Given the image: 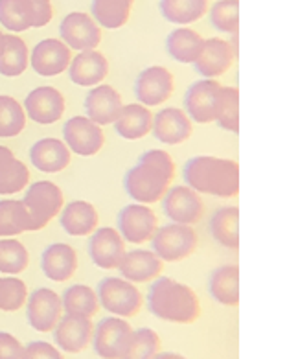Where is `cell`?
I'll return each instance as SVG.
<instances>
[{
	"instance_id": "cell-1",
	"label": "cell",
	"mask_w": 298,
	"mask_h": 359,
	"mask_svg": "<svg viewBox=\"0 0 298 359\" xmlns=\"http://www.w3.org/2000/svg\"><path fill=\"white\" fill-rule=\"evenodd\" d=\"M147 310L156 319L177 325H191L201 317V302L190 285L158 276L147 291Z\"/></svg>"
},
{
	"instance_id": "cell-2",
	"label": "cell",
	"mask_w": 298,
	"mask_h": 359,
	"mask_svg": "<svg viewBox=\"0 0 298 359\" xmlns=\"http://www.w3.org/2000/svg\"><path fill=\"white\" fill-rule=\"evenodd\" d=\"M182 177L186 187L197 194L215 197H234L240 192V166L234 161L199 155L184 164Z\"/></svg>"
},
{
	"instance_id": "cell-3",
	"label": "cell",
	"mask_w": 298,
	"mask_h": 359,
	"mask_svg": "<svg viewBox=\"0 0 298 359\" xmlns=\"http://www.w3.org/2000/svg\"><path fill=\"white\" fill-rule=\"evenodd\" d=\"M173 177L175 173L166 172L162 168L149 163H138L126 173L123 187L131 199L140 205H151L161 201L164 194L170 190V182L173 181Z\"/></svg>"
},
{
	"instance_id": "cell-4",
	"label": "cell",
	"mask_w": 298,
	"mask_h": 359,
	"mask_svg": "<svg viewBox=\"0 0 298 359\" xmlns=\"http://www.w3.org/2000/svg\"><path fill=\"white\" fill-rule=\"evenodd\" d=\"M100 306H103L109 313L129 319L135 317L138 311L142 310L144 297L137 285L131 282L118 278V276H107L98 284Z\"/></svg>"
},
{
	"instance_id": "cell-5",
	"label": "cell",
	"mask_w": 298,
	"mask_h": 359,
	"mask_svg": "<svg viewBox=\"0 0 298 359\" xmlns=\"http://www.w3.org/2000/svg\"><path fill=\"white\" fill-rule=\"evenodd\" d=\"M63 192L57 184L50 181H37L26 190L22 205L28 212L32 232L41 231L48 225L61 208H63Z\"/></svg>"
},
{
	"instance_id": "cell-6",
	"label": "cell",
	"mask_w": 298,
	"mask_h": 359,
	"mask_svg": "<svg viewBox=\"0 0 298 359\" xmlns=\"http://www.w3.org/2000/svg\"><path fill=\"white\" fill-rule=\"evenodd\" d=\"M151 245L162 262H181L197 249V234L190 225L170 223L156 229Z\"/></svg>"
},
{
	"instance_id": "cell-7",
	"label": "cell",
	"mask_w": 298,
	"mask_h": 359,
	"mask_svg": "<svg viewBox=\"0 0 298 359\" xmlns=\"http://www.w3.org/2000/svg\"><path fill=\"white\" fill-rule=\"evenodd\" d=\"M133 328L128 320L116 315L105 317L93 332L94 352L102 359H122L131 341Z\"/></svg>"
},
{
	"instance_id": "cell-8",
	"label": "cell",
	"mask_w": 298,
	"mask_h": 359,
	"mask_svg": "<svg viewBox=\"0 0 298 359\" xmlns=\"http://www.w3.org/2000/svg\"><path fill=\"white\" fill-rule=\"evenodd\" d=\"M223 87L215 79H199L191 85L184 96L186 114L191 122L212 123L217 118Z\"/></svg>"
},
{
	"instance_id": "cell-9",
	"label": "cell",
	"mask_w": 298,
	"mask_h": 359,
	"mask_svg": "<svg viewBox=\"0 0 298 359\" xmlns=\"http://www.w3.org/2000/svg\"><path fill=\"white\" fill-rule=\"evenodd\" d=\"M156 229H158L156 214L147 205L133 203L123 207L118 214V234L129 243L140 245V243L151 241Z\"/></svg>"
},
{
	"instance_id": "cell-10",
	"label": "cell",
	"mask_w": 298,
	"mask_h": 359,
	"mask_svg": "<svg viewBox=\"0 0 298 359\" xmlns=\"http://www.w3.org/2000/svg\"><path fill=\"white\" fill-rule=\"evenodd\" d=\"M162 201V210L171 223H179V225H196L203 217L205 205L196 190L190 187H173L170 188Z\"/></svg>"
},
{
	"instance_id": "cell-11",
	"label": "cell",
	"mask_w": 298,
	"mask_h": 359,
	"mask_svg": "<svg viewBox=\"0 0 298 359\" xmlns=\"http://www.w3.org/2000/svg\"><path fill=\"white\" fill-rule=\"evenodd\" d=\"M63 315L61 297L50 287H39L26 299V317L29 326L37 332L48 334Z\"/></svg>"
},
{
	"instance_id": "cell-12",
	"label": "cell",
	"mask_w": 298,
	"mask_h": 359,
	"mask_svg": "<svg viewBox=\"0 0 298 359\" xmlns=\"http://www.w3.org/2000/svg\"><path fill=\"white\" fill-rule=\"evenodd\" d=\"M63 142L70 153L81 157H93L103 148L105 137L100 126L88 120L87 116H74L63 126Z\"/></svg>"
},
{
	"instance_id": "cell-13",
	"label": "cell",
	"mask_w": 298,
	"mask_h": 359,
	"mask_svg": "<svg viewBox=\"0 0 298 359\" xmlns=\"http://www.w3.org/2000/svg\"><path fill=\"white\" fill-rule=\"evenodd\" d=\"M59 34H61L65 45L70 50H79V52L96 50L102 41V30L96 25V20L88 17L87 13H79V11L69 13L61 20Z\"/></svg>"
},
{
	"instance_id": "cell-14",
	"label": "cell",
	"mask_w": 298,
	"mask_h": 359,
	"mask_svg": "<svg viewBox=\"0 0 298 359\" xmlns=\"http://www.w3.org/2000/svg\"><path fill=\"white\" fill-rule=\"evenodd\" d=\"M54 332V343L61 352L67 354H79L87 348L90 341H93L94 325L93 320L87 317H79V315L65 313L55 325Z\"/></svg>"
},
{
	"instance_id": "cell-15",
	"label": "cell",
	"mask_w": 298,
	"mask_h": 359,
	"mask_svg": "<svg viewBox=\"0 0 298 359\" xmlns=\"http://www.w3.org/2000/svg\"><path fill=\"white\" fill-rule=\"evenodd\" d=\"M173 76L164 67H149L142 70L135 83V96L144 107H156L171 98L173 94Z\"/></svg>"
},
{
	"instance_id": "cell-16",
	"label": "cell",
	"mask_w": 298,
	"mask_h": 359,
	"mask_svg": "<svg viewBox=\"0 0 298 359\" xmlns=\"http://www.w3.org/2000/svg\"><path fill=\"white\" fill-rule=\"evenodd\" d=\"M65 107V96L54 87H37L25 100L26 116L41 126L59 122L63 118Z\"/></svg>"
},
{
	"instance_id": "cell-17",
	"label": "cell",
	"mask_w": 298,
	"mask_h": 359,
	"mask_svg": "<svg viewBox=\"0 0 298 359\" xmlns=\"http://www.w3.org/2000/svg\"><path fill=\"white\" fill-rule=\"evenodd\" d=\"M70 61H72L70 48L59 39L41 41L29 55L32 69L44 78L63 74L65 70L69 69Z\"/></svg>"
},
{
	"instance_id": "cell-18",
	"label": "cell",
	"mask_w": 298,
	"mask_h": 359,
	"mask_svg": "<svg viewBox=\"0 0 298 359\" xmlns=\"http://www.w3.org/2000/svg\"><path fill=\"white\" fill-rule=\"evenodd\" d=\"M88 255L90 260L102 269H116L122 256L126 255V243L116 229L102 226L90 234Z\"/></svg>"
},
{
	"instance_id": "cell-19",
	"label": "cell",
	"mask_w": 298,
	"mask_h": 359,
	"mask_svg": "<svg viewBox=\"0 0 298 359\" xmlns=\"http://www.w3.org/2000/svg\"><path fill=\"white\" fill-rule=\"evenodd\" d=\"M122 107V96L111 85H96L85 98L87 118L93 120L100 128L116 122Z\"/></svg>"
},
{
	"instance_id": "cell-20",
	"label": "cell",
	"mask_w": 298,
	"mask_h": 359,
	"mask_svg": "<svg viewBox=\"0 0 298 359\" xmlns=\"http://www.w3.org/2000/svg\"><path fill=\"white\" fill-rule=\"evenodd\" d=\"M151 133L162 144H177L186 142L191 135V120L188 114L179 107H164L153 116Z\"/></svg>"
},
{
	"instance_id": "cell-21",
	"label": "cell",
	"mask_w": 298,
	"mask_h": 359,
	"mask_svg": "<svg viewBox=\"0 0 298 359\" xmlns=\"http://www.w3.org/2000/svg\"><path fill=\"white\" fill-rule=\"evenodd\" d=\"M123 280L131 284H147L158 278L162 273V260L153 251L135 249L122 256L116 267Z\"/></svg>"
},
{
	"instance_id": "cell-22",
	"label": "cell",
	"mask_w": 298,
	"mask_h": 359,
	"mask_svg": "<svg viewBox=\"0 0 298 359\" xmlns=\"http://www.w3.org/2000/svg\"><path fill=\"white\" fill-rule=\"evenodd\" d=\"M232 61H234V48L230 46V43L219 39V37H212V39H205L203 52L199 54L194 67L203 78L214 79L225 74L232 67Z\"/></svg>"
},
{
	"instance_id": "cell-23",
	"label": "cell",
	"mask_w": 298,
	"mask_h": 359,
	"mask_svg": "<svg viewBox=\"0 0 298 359\" xmlns=\"http://www.w3.org/2000/svg\"><path fill=\"white\" fill-rule=\"evenodd\" d=\"M109 63L98 50L79 52L69 65V76L79 87H96L107 78Z\"/></svg>"
},
{
	"instance_id": "cell-24",
	"label": "cell",
	"mask_w": 298,
	"mask_h": 359,
	"mask_svg": "<svg viewBox=\"0 0 298 359\" xmlns=\"http://www.w3.org/2000/svg\"><path fill=\"white\" fill-rule=\"evenodd\" d=\"M41 269L50 280L67 282L78 269V255L69 243H52L41 256Z\"/></svg>"
},
{
	"instance_id": "cell-25",
	"label": "cell",
	"mask_w": 298,
	"mask_h": 359,
	"mask_svg": "<svg viewBox=\"0 0 298 359\" xmlns=\"http://www.w3.org/2000/svg\"><path fill=\"white\" fill-rule=\"evenodd\" d=\"M29 161L39 172H63L70 164V149L59 138H43V140H37L29 149Z\"/></svg>"
},
{
	"instance_id": "cell-26",
	"label": "cell",
	"mask_w": 298,
	"mask_h": 359,
	"mask_svg": "<svg viewBox=\"0 0 298 359\" xmlns=\"http://www.w3.org/2000/svg\"><path fill=\"white\" fill-rule=\"evenodd\" d=\"M59 223L70 236H90L98 229L100 216L88 201H72L59 212Z\"/></svg>"
},
{
	"instance_id": "cell-27",
	"label": "cell",
	"mask_w": 298,
	"mask_h": 359,
	"mask_svg": "<svg viewBox=\"0 0 298 359\" xmlns=\"http://www.w3.org/2000/svg\"><path fill=\"white\" fill-rule=\"evenodd\" d=\"M153 113L142 104L123 105L122 113L114 122V129L126 140H140L151 133Z\"/></svg>"
},
{
	"instance_id": "cell-28",
	"label": "cell",
	"mask_w": 298,
	"mask_h": 359,
	"mask_svg": "<svg viewBox=\"0 0 298 359\" xmlns=\"http://www.w3.org/2000/svg\"><path fill=\"white\" fill-rule=\"evenodd\" d=\"M29 182V172L13 151L0 146V196H13L22 192Z\"/></svg>"
},
{
	"instance_id": "cell-29",
	"label": "cell",
	"mask_w": 298,
	"mask_h": 359,
	"mask_svg": "<svg viewBox=\"0 0 298 359\" xmlns=\"http://www.w3.org/2000/svg\"><path fill=\"white\" fill-rule=\"evenodd\" d=\"M208 291L212 299L223 306H236L240 302V267H217L210 275Z\"/></svg>"
},
{
	"instance_id": "cell-30",
	"label": "cell",
	"mask_w": 298,
	"mask_h": 359,
	"mask_svg": "<svg viewBox=\"0 0 298 359\" xmlns=\"http://www.w3.org/2000/svg\"><path fill=\"white\" fill-rule=\"evenodd\" d=\"M210 234L226 249L240 247V208L221 207L210 217Z\"/></svg>"
},
{
	"instance_id": "cell-31",
	"label": "cell",
	"mask_w": 298,
	"mask_h": 359,
	"mask_svg": "<svg viewBox=\"0 0 298 359\" xmlns=\"http://www.w3.org/2000/svg\"><path fill=\"white\" fill-rule=\"evenodd\" d=\"M203 46H205V39L190 28H177L175 32L168 35L166 41L168 54L175 61L184 65L196 63L199 54L203 52Z\"/></svg>"
},
{
	"instance_id": "cell-32",
	"label": "cell",
	"mask_w": 298,
	"mask_h": 359,
	"mask_svg": "<svg viewBox=\"0 0 298 359\" xmlns=\"http://www.w3.org/2000/svg\"><path fill=\"white\" fill-rule=\"evenodd\" d=\"M61 304H63L65 313L79 315V317H87V319H93L100 310L96 291L85 284H74L67 287L61 297Z\"/></svg>"
},
{
	"instance_id": "cell-33",
	"label": "cell",
	"mask_w": 298,
	"mask_h": 359,
	"mask_svg": "<svg viewBox=\"0 0 298 359\" xmlns=\"http://www.w3.org/2000/svg\"><path fill=\"white\" fill-rule=\"evenodd\" d=\"M28 46L17 35H4V48L0 54V74L6 78L20 76L28 69Z\"/></svg>"
},
{
	"instance_id": "cell-34",
	"label": "cell",
	"mask_w": 298,
	"mask_h": 359,
	"mask_svg": "<svg viewBox=\"0 0 298 359\" xmlns=\"http://www.w3.org/2000/svg\"><path fill=\"white\" fill-rule=\"evenodd\" d=\"M22 232H32L28 212L19 199L0 201V238L19 236Z\"/></svg>"
},
{
	"instance_id": "cell-35",
	"label": "cell",
	"mask_w": 298,
	"mask_h": 359,
	"mask_svg": "<svg viewBox=\"0 0 298 359\" xmlns=\"http://www.w3.org/2000/svg\"><path fill=\"white\" fill-rule=\"evenodd\" d=\"M135 0H93V15L96 22L109 30L122 28L129 20Z\"/></svg>"
},
{
	"instance_id": "cell-36",
	"label": "cell",
	"mask_w": 298,
	"mask_h": 359,
	"mask_svg": "<svg viewBox=\"0 0 298 359\" xmlns=\"http://www.w3.org/2000/svg\"><path fill=\"white\" fill-rule=\"evenodd\" d=\"M208 0H161L162 17L173 25H190L205 15Z\"/></svg>"
},
{
	"instance_id": "cell-37",
	"label": "cell",
	"mask_w": 298,
	"mask_h": 359,
	"mask_svg": "<svg viewBox=\"0 0 298 359\" xmlns=\"http://www.w3.org/2000/svg\"><path fill=\"white\" fill-rule=\"evenodd\" d=\"M0 25L15 34L34 28V11L28 0H0Z\"/></svg>"
},
{
	"instance_id": "cell-38",
	"label": "cell",
	"mask_w": 298,
	"mask_h": 359,
	"mask_svg": "<svg viewBox=\"0 0 298 359\" xmlns=\"http://www.w3.org/2000/svg\"><path fill=\"white\" fill-rule=\"evenodd\" d=\"M26 128L25 107L11 96L0 94V138H11Z\"/></svg>"
},
{
	"instance_id": "cell-39",
	"label": "cell",
	"mask_w": 298,
	"mask_h": 359,
	"mask_svg": "<svg viewBox=\"0 0 298 359\" xmlns=\"http://www.w3.org/2000/svg\"><path fill=\"white\" fill-rule=\"evenodd\" d=\"M158 352H161V337L155 330L138 328L133 330L131 341L122 359H153Z\"/></svg>"
},
{
	"instance_id": "cell-40",
	"label": "cell",
	"mask_w": 298,
	"mask_h": 359,
	"mask_svg": "<svg viewBox=\"0 0 298 359\" xmlns=\"http://www.w3.org/2000/svg\"><path fill=\"white\" fill-rule=\"evenodd\" d=\"M29 255L19 240H0V273L19 275L28 267Z\"/></svg>"
},
{
	"instance_id": "cell-41",
	"label": "cell",
	"mask_w": 298,
	"mask_h": 359,
	"mask_svg": "<svg viewBox=\"0 0 298 359\" xmlns=\"http://www.w3.org/2000/svg\"><path fill=\"white\" fill-rule=\"evenodd\" d=\"M215 122L229 133L240 131V93L236 87H223L219 100V111Z\"/></svg>"
},
{
	"instance_id": "cell-42",
	"label": "cell",
	"mask_w": 298,
	"mask_h": 359,
	"mask_svg": "<svg viewBox=\"0 0 298 359\" xmlns=\"http://www.w3.org/2000/svg\"><path fill=\"white\" fill-rule=\"evenodd\" d=\"M210 22L223 34H238L240 28V0H219L212 6Z\"/></svg>"
},
{
	"instance_id": "cell-43",
	"label": "cell",
	"mask_w": 298,
	"mask_h": 359,
	"mask_svg": "<svg viewBox=\"0 0 298 359\" xmlns=\"http://www.w3.org/2000/svg\"><path fill=\"white\" fill-rule=\"evenodd\" d=\"M28 299L26 284L15 276H0V311H17Z\"/></svg>"
},
{
	"instance_id": "cell-44",
	"label": "cell",
	"mask_w": 298,
	"mask_h": 359,
	"mask_svg": "<svg viewBox=\"0 0 298 359\" xmlns=\"http://www.w3.org/2000/svg\"><path fill=\"white\" fill-rule=\"evenodd\" d=\"M22 359H65L63 352L48 341H32L25 346Z\"/></svg>"
},
{
	"instance_id": "cell-45",
	"label": "cell",
	"mask_w": 298,
	"mask_h": 359,
	"mask_svg": "<svg viewBox=\"0 0 298 359\" xmlns=\"http://www.w3.org/2000/svg\"><path fill=\"white\" fill-rule=\"evenodd\" d=\"M25 346L15 335L0 332V359H22Z\"/></svg>"
},
{
	"instance_id": "cell-46",
	"label": "cell",
	"mask_w": 298,
	"mask_h": 359,
	"mask_svg": "<svg viewBox=\"0 0 298 359\" xmlns=\"http://www.w3.org/2000/svg\"><path fill=\"white\" fill-rule=\"evenodd\" d=\"M34 11V28H43L52 20L54 10H52V2L50 0H28Z\"/></svg>"
},
{
	"instance_id": "cell-47",
	"label": "cell",
	"mask_w": 298,
	"mask_h": 359,
	"mask_svg": "<svg viewBox=\"0 0 298 359\" xmlns=\"http://www.w3.org/2000/svg\"><path fill=\"white\" fill-rule=\"evenodd\" d=\"M153 359H188L182 354H177V352H158Z\"/></svg>"
},
{
	"instance_id": "cell-48",
	"label": "cell",
	"mask_w": 298,
	"mask_h": 359,
	"mask_svg": "<svg viewBox=\"0 0 298 359\" xmlns=\"http://www.w3.org/2000/svg\"><path fill=\"white\" fill-rule=\"evenodd\" d=\"M2 48H4V34L0 32V54H2Z\"/></svg>"
}]
</instances>
